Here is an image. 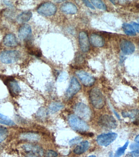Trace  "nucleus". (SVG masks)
<instances>
[{"instance_id": "obj_13", "label": "nucleus", "mask_w": 139, "mask_h": 157, "mask_svg": "<svg viewBox=\"0 0 139 157\" xmlns=\"http://www.w3.org/2000/svg\"><path fill=\"white\" fill-rule=\"evenodd\" d=\"M23 148L26 151L32 153L35 155L42 156L43 155V150L38 146L28 144L23 146Z\"/></svg>"}, {"instance_id": "obj_18", "label": "nucleus", "mask_w": 139, "mask_h": 157, "mask_svg": "<svg viewBox=\"0 0 139 157\" xmlns=\"http://www.w3.org/2000/svg\"><path fill=\"white\" fill-rule=\"evenodd\" d=\"M89 143L88 141H83L81 142L80 144L74 148L73 152L77 154H83L88 150L89 148Z\"/></svg>"}, {"instance_id": "obj_36", "label": "nucleus", "mask_w": 139, "mask_h": 157, "mask_svg": "<svg viewBox=\"0 0 139 157\" xmlns=\"http://www.w3.org/2000/svg\"><path fill=\"white\" fill-rule=\"evenodd\" d=\"M132 25L133 26L134 29H135V30L139 33V24L136 23L135 22H132Z\"/></svg>"}, {"instance_id": "obj_35", "label": "nucleus", "mask_w": 139, "mask_h": 157, "mask_svg": "<svg viewBox=\"0 0 139 157\" xmlns=\"http://www.w3.org/2000/svg\"><path fill=\"white\" fill-rule=\"evenodd\" d=\"M83 3H84V4L85 5V6H86L87 7H89V8H90L91 9L95 10V8H94V7L89 2V1H83Z\"/></svg>"}, {"instance_id": "obj_42", "label": "nucleus", "mask_w": 139, "mask_h": 157, "mask_svg": "<svg viewBox=\"0 0 139 157\" xmlns=\"http://www.w3.org/2000/svg\"></svg>"}, {"instance_id": "obj_39", "label": "nucleus", "mask_w": 139, "mask_h": 157, "mask_svg": "<svg viewBox=\"0 0 139 157\" xmlns=\"http://www.w3.org/2000/svg\"><path fill=\"white\" fill-rule=\"evenodd\" d=\"M27 157H37V156H36V155H29Z\"/></svg>"}, {"instance_id": "obj_2", "label": "nucleus", "mask_w": 139, "mask_h": 157, "mask_svg": "<svg viewBox=\"0 0 139 157\" xmlns=\"http://www.w3.org/2000/svg\"><path fill=\"white\" fill-rule=\"evenodd\" d=\"M68 121L71 127L75 131L84 132L89 128L88 124L77 116L71 115L69 117Z\"/></svg>"}, {"instance_id": "obj_28", "label": "nucleus", "mask_w": 139, "mask_h": 157, "mask_svg": "<svg viewBox=\"0 0 139 157\" xmlns=\"http://www.w3.org/2000/svg\"><path fill=\"white\" fill-rule=\"evenodd\" d=\"M29 52L30 54L39 57L42 56V52L40 49L37 48H31L29 49Z\"/></svg>"}, {"instance_id": "obj_31", "label": "nucleus", "mask_w": 139, "mask_h": 157, "mask_svg": "<svg viewBox=\"0 0 139 157\" xmlns=\"http://www.w3.org/2000/svg\"><path fill=\"white\" fill-rule=\"evenodd\" d=\"M67 78V73L66 72H62L59 75L58 77V81L60 82L64 81L66 80Z\"/></svg>"}, {"instance_id": "obj_7", "label": "nucleus", "mask_w": 139, "mask_h": 157, "mask_svg": "<svg viewBox=\"0 0 139 157\" xmlns=\"http://www.w3.org/2000/svg\"><path fill=\"white\" fill-rule=\"evenodd\" d=\"M99 123L101 126L108 129H115L118 126V123L114 117L109 115H103L100 117Z\"/></svg>"}, {"instance_id": "obj_25", "label": "nucleus", "mask_w": 139, "mask_h": 157, "mask_svg": "<svg viewBox=\"0 0 139 157\" xmlns=\"http://www.w3.org/2000/svg\"><path fill=\"white\" fill-rule=\"evenodd\" d=\"M129 141H127L126 142L124 145H123L121 147H119V148H118L115 153V157H120L123 155L124 153H125L127 148L128 146H129Z\"/></svg>"}, {"instance_id": "obj_11", "label": "nucleus", "mask_w": 139, "mask_h": 157, "mask_svg": "<svg viewBox=\"0 0 139 157\" xmlns=\"http://www.w3.org/2000/svg\"><path fill=\"white\" fill-rule=\"evenodd\" d=\"M79 42L82 51L83 52H88L90 48V43L88 34L85 32H81L80 33Z\"/></svg>"}, {"instance_id": "obj_5", "label": "nucleus", "mask_w": 139, "mask_h": 157, "mask_svg": "<svg viewBox=\"0 0 139 157\" xmlns=\"http://www.w3.org/2000/svg\"><path fill=\"white\" fill-rule=\"evenodd\" d=\"M74 111L78 117L85 120H89L91 117L90 108L84 103H79L76 105Z\"/></svg>"}, {"instance_id": "obj_37", "label": "nucleus", "mask_w": 139, "mask_h": 157, "mask_svg": "<svg viewBox=\"0 0 139 157\" xmlns=\"http://www.w3.org/2000/svg\"><path fill=\"white\" fill-rule=\"evenodd\" d=\"M3 2H4V3H5L6 5L12 7V5L11 3L9 1H3Z\"/></svg>"}, {"instance_id": "obj_40", "label": "nucleus", "mask_w": 139, "mask_h": 157, "mask_svg": "<svg viewBox=\"0 0 139 157\" xmlns=\"http://www.w3.org/2000/svg\"><path fill=\"white\" fill-rule=\"evenodd\" d=\"M88 157H96V156L94 155H91L89 156Z\"/></svg>"}, {"instance_id": "obj_14", "label": "nucleus", "mask_w": 139, "mask_h": 157, "mask_svg": "<svg viewBox=\"0 0 139 157\" xmlns=\"http://www.w3.org/2000/svg\"><path fill=\"white\" fill-rule=\"evenodd\" d=\"M32 30L30 25L25 24L20 28L19 30V37L21 40H24L31 36Z\"/></svg>"}, {"instance_id": "obj_16", "label": "nucleus", "mask_w": 139, "mask_h": 157, "mask_svg": "<svg viewBox=\"0 0 139 157\" xmlns=\"http://www.w3.org/2000/svg\"><path fill=\"white\" fill-rule=\"evenodd\" d=\"M3 43L7 47H15L18 44L17 40L15 35L13 34H8L3 39Z\"/></svg>"}, {"instance_id": "obj_22", "label": "nucleus", "mask_w": 139, "mask_h": 157, "mask_svg": "<svg viewBox=\"0 0 139 157\" xmlns=\"http://www.w3.org/2000/svg\"><path fill=\"white\" fill-rule=\"evenodd\" d=\"M122 115L124 118L129 117L130 119H136L135 122L139 119V111L137 110H133L129 112H124L122 113Z\"/></svg>"}, {"instance_id": "obj_19", "label": "nucleus", "mask_w": 139, "mask_h": 157, "mask_svg": "<svg viewBox=\"0 0 139 157\" xmlns=\"http://www.w3.org/2000/svg\"><path fill=\"white\" fill-rule=\"evenodd\" d=\"M32 14L31 12H24L18 16L17 20L18 22L20 23L26 22L30 20L32 17Z\"/></svg>"}, {"instance_id": "obj_8", "label": "nucleus", "mask_w": 139, "mask_h": 157, "mask_svg": "<svg viewBox=\"0 0 139 157\" xmlns=\"http://www.w3.org/2000/svg\"><path fill=\"white\" fill-rule=\"evenodd\" d=\"M76 74L81 82L86 86H92L95 82V78L85 71H76Z\"/></svg>"}, {"instance_id": "obj_4", "label": "nucleus", "mask_w": 139, "mask_h": 157, "mask_svg": "<svg viewBox=\"0 0 139 157\" xmlns=\"http://www.w3.org/2000/svg\"><path fill=\"white\" fill-rule=\"evenodd\" d=\"M118 134L114 132L102 134L97 136L96 141L99 145L106 147L116 139Z\"/></svg>"}, {"instance_id": "obj_34", "label": "nucleus", "mask_w": 139, "mask_h": 157, "mask_svg": "<svg viewBox=\"0 0 139 157\" xmlns=\"http://www.w3.org/2000/svg\"><path fill=\"white\" fill-rule=\"evenodd\" d=\"M130 148L133 151L139 150V144H133L130 145Z\"/></svg>"}, {"instance_id": "obj_15", "label": "nucleus", "mask_w": 139, "mask_h": 157, "mask_svg": "<svg viewBox=\"0 0 139 157\" xmlns=\"http://www.w3.org/2000/svg\"><path fill=\"white\" fill-rule=\"evenodd\" d=\"M60 9L63 13L68 14H75L78 11L77 6L73 3L70 2L62 4Z\"/></svg>"}, {"instance_id": "obj_20", "label": "nucleus", "mask_w": 139, "mask_h": 157, "mask_svg": "<svg viewBox=\"0 0 139 157\" xmlns=\"http://www.w3.org/2000/svg\"><path fill=\"white\" fill-rule=\"evenodd\" d=\"M64 107V105L61 102H53L49 105L48 112L51 114H54L61 110Z\"/></svg>"}, {"instance_id": "obj_3", "label": "nucleus", "mask_w": 139, "mask_h": 157, "mask_svg": "<svg viewBox=\"0 0 139 157\" xmlns=\"http://www.w3.org/2000/svg\"><path fill=\"white\" fill-rule=\"evenodd\" d=\"M19 56L20 54L17 51H5L1 53L0 59L3 63L11 64L17 61Z\"/></svg>"}, {"instance_id": "obj_32", "label": "nucleus", "mask_w": 139, "mask_h": 157, "mask_svg": "<svg viewBox=\"0 0 139 157\" xmlns=\"http://www.w3.org/2000/svg\"><path fill=\"white\" fill-rule=\"evenodd\" d=\"M47 112H46L45 110L43 108H40L37 113V115L39 118H45L47 116Z\"/></svg>"}, {"instance_id": "obj_24", "label": "nucleus", "mask_w": 139, "mask_h": 157, "mask_svg": "<svg viewBox=\"0 0 139 157\" xmlns=\"http://www.w3.org/2000/svg\"><path fill=\"white\" fill-rule=\"evenodd\" d=\"M0 124H4L8 126H13L15 125V123L7 117V116L0 113Z\"/></svg>"}, {"instance_id": "obj_30", "label": "nucleus", "mask_w": 139, "mask_h": 157, "mask_svg": "<svg viewBox=\"0 0 139 157\" xmlns=\"http://www.w3.org/2000/svg\"><path fill=\"white\" fill-rule=\"evenodd\" d=\"M58 155V153L53 150H48L44 154V157H56Z\"/></svg>"}, {"instance_id": "obj_21", "label": "nucleus", "mask_w": 139, "mask_h": 157, "mask_svg": "<svg viewBox=\"0 0 139 157\" xmlns=\"http://www.w3.org/2000/svg\"><path fill=\"white\" fill-rule=\"evenodd\" d=\"M20 137L22 140L30 141H37L40 139V136L38 134L31 132L22 134Z\"/></svg>"}, {"instance_id": "obj_41", "label": "nucleus", "mask_w": 139, "mask_h": 157, "mask_svg": "<svg viewBox=\"0 0 139 157\" xmlns=\"http://www.w3.org/2000/svg\"><path fill=\"white\" fill-rule=\"evenodd\" d=\"M138 21H139V20H138Z\"/></svg>"}, {"instance_id": "obj_1", "label": "nucleus", "mask_w": 139, "mask_h": 157, "mask_svg": "<svg viewBox=\"0 0 139 157\" xmlns=\"http://www.w3.org/2000/svg\"><path fill=\"white\" fill-rule=\"evenodd\" d=\"M89 99L93 106L98 109L102 108L106 104L103 95L97 88H94L91 90L89 93Z\"/></svg>"}, {"instance_id": "obj_9", "label": "nucleus", "mask_w": 139, "mask_h": 157, "mask_svg": "<svg viewBox=\"0 0 139 157\" xmlns=\"http://www.w3.org/2000/svg\"><path fill=\"white\" fill-rule=\"evenodd\" d=\"M81 89V86L75 77L71 78L70 86L66 90V96L67 98H70L77 94Z\"/></svg>"}, {"instance_id": "obj_33", "label": "nucleus", "mask_w": 139, "mask_h": 157, "mask_svg": "<svg viewBox=\"0 0 139 157\" xmlns=\"http://www.w3.org/2000/svg\"><path fill=\"white\" fill-rule=\"evenodd\" d=\"M139 156V150L133 151L128 153L125 157H138Z\"/></svg>"}, {"instance_id": "obj_26", "label": "nucleus", "mask_w": 139, "mask_h": 157, "mask_svg": "<svg viewBox=\"0 0 139 157\" xmlns=\"http://www.w3.org/2000/svg\"><path fill=\"white\" fill-rule=\"evenodd\" d=\"M8 134V130L4 127L0 126V143L6 139Z\"/></svg>"}, {"instance_id": "obj_12", "label": "nucleus", "mask_w": 139, "mask_h": 157, "mask_svg": "<svg viewBox=\"0 0 139 157\" xmlns=\"http://www.w3.org/2000/svg\"><path fill=\"white\" fill-rule=\"evenodd\" d=\"M122 51L126 55H130L134 53L135 50L134 44L129 41L123 40L120 43Z\"/></svg>"}, {"instance_id": "obj_10", "label": "nucleus", "mask_w": 139, "mask_h": 157, "mask_svg": "<svg viewBox=\"0 0 139 157\" xmlns=\"http://www.w3.org/2000/svg\"><path fill=\"white\" fill-rule=\"evenodd\" d=\"M6 85L8 87L9 92L13 97L19 95L21 92L20 86L14 78H9L6 81Z\"/></svg>"}, {"instance_id": "obj_27", "label": "nucleus", "mask_w": 139, "mask_h": 157, "mask_svg": "<svg viewBox=\"0 0 139 157\" xmlns=\"http://www.w3.org/2000/svg\"><path fill=\"white\" fill-rule=\"evenodd\" d=\"M91 2L95 6L99 8V9L104 10H106L107 9L106 5L102 1H99V0H96V1L93 0V1H91Z\"/></svg>"}, {"instance_id": "obj_6", "label": "nucleus", "mask_w": 139, "mask_h": 157, "mask_svg": "<svg viewBox=\"0 0 139 157\" xmlns=\"http://www.w3.org/2000/svg\"><path fill=\"white\" fill-rule=\"evenodd\" d=\"M38 13L45 16L54 15L57 11L56 6L52 3L47 2L40 6L37 10Z\"/></svg>"}, {"instance_id": "obj_23", "label": "nucleus", "mask_w": 139, "mask_h": 157, "mask_svg": "<svg viewBox=\"0 0 139 157\" xmlns=\"http://www.w3.org/2000/svg\"><path fill=\"white\" fill-rule=\"evenodd\" d=\"M123 30L127 35L129 36H135L136 35L135 29L131 25L127 23H124L122 25Z\"/></svg>"}, {"instance_id": "obj_38", "label": "nucleus", "mask_w": 139, "mask_h": 157, "mask_svg": "<svg viewBox=\"0 0 139 157\" xmlns=\"http://www.w3.org/2000/svg\"><path fill=\"white\" fill-rule=\"evenodd\" d=\"M135 142H136L137 143L139 144V135H137V136L135 137Z\"/></svg>"}, {"instance_id": "obj_29", "label": "nucleus", "mask_w": 139, "mask_h": 157, "mask_svg": "<svg viewBox=\"0 0 139 157\" xmlns=\"http://www.w3.org/2000/svg\"><path fill=\"white\" fill-rule=\"evenodd\" d=\"M81 137H80V136H77V137H75V138L70 140V142H69V144L70 145L72 146L78 144H79L80 142H81Z\"/></svg>"}, {"instance_id": "obj_17", "label": "nucleus", "mask_w": 139, "mask_h": 157, "mask_svg": "<svg viewBox=\"0 0 139 157\" xmlns=\"http://www.w3.org/2000/svg\"><path fill=\"white\" fill-rule=\"evenodd\" d=\"M90 41L94 46L102 47L105 43V41L103 37L96 34H92L90 36Z\"/></svg>"}]
</instances>
